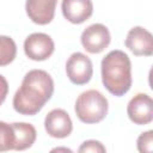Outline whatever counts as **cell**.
<instances>
[{"label":"cell","mask_w":153,"mask_h":153,"mask_svg":"<svg viewBox=\"0 0 153 153\" xmlns=\"http://www.w3.org/2000/svg\"><path fill=\"white\" fill-rule=\"evenodd\" d=\"M54 93V80L43 69L29 71L13 96V108L20 115L33 116L42 110Z\"/></svg>","instance_id":"obj_1"},{"label":"cell","mask_w":153,"mask_h":153,"mask_svg":"<svg viewBox=\"0 0 153 153\" xmlns=\"http://www.w3.org/2000/svg\"><path fill=\"white\" fill-rule=\"evenodd\" d=\"M102 81L114 96H124L131 87V62L122 50H111L102 60Z\"/></svg>","instance_id":"obj_2"},{"label":"cell","mask_w":153,"mask_h":153,"mask_svg":"<svg viewBox=\"0 0 153 153\" xmlns=\"http://www.w3.org/2000/svg\"><path fill=\"white\" fill-rule=\"evenodd\" d=\"M74 110L76 117L81 122L93 124L105 118L109 110V103L105 96L98 90H87L76 98Z\"/></svg>","instance_id":"obj_3"},{"label":"cell","mask_w":153,"mask_h":153,"mask_svg":"<svg viewBox=\"0 0 153 153\" xmlns=\"http://www.w3.org/2000/svg\"><path fill=\"white\" fill-rule=\"evenodd\" d=\"M55 49L53 38L43 32H33L24 41V53L33 61H44L49 59Z\"/></svg>","instance_id":"obj_4"},{"label":"cell","mask_w":153,"mask_h":153,"mask_svg":"<svg viewBox=\"0 0 153 153\" xmlns=\"http://www.w3.org/2000/svg\"><path fill=\"white\" fill-rule=\"evenodd\" d=\"M66 73L74 85L87 84L93 75V66L88 56L82 53H73L66 62Z\"/></svg>","instance_id":"obj_5"},{"label":"cell","mask_w":153,"mask_h":153,"mask_svg":"<svg viewBox=\"0 0 153 153\" xmlns=\"http://www.w3.org/2000/svg\"><path fill=\"white\" fill-rule=\"evenodd\" d=\"M80 41L86 51L91 54H99L110 44L111 36L105 25L96 23L87 26L82 31Z\"/></svg>","instance_id":"obj_6"},{"label":"cell","mask_w":153,"mask_h":153,"mask_svg":"<svg viewBox=\"0 0 153 153\" xmlns=\"http://www.w3.org/2000/svg\"><path fill=\"white\" fill-rule=\"evenodd\" d=\"M129 120L139 126L148 124L153 120V102L146 93L135 94L127 105Z\"/></svg>","instance_id":"obj_7"},{"label":"cell","mask_w":153,"mask_h":153,"mask_svg":"<svg viewBox=\"0 0 153 153\" xmlns=\"http://www.w3.org/2000/svg\"><path fill=\"white\" fill-rule=\"evenodd\" d=\"M44 128L48 135L56 139L67 137L73 130V123L63 109H53L44 118Z\"/></svg>","instance_id":"obj_8"},{"label":"cell","mask_w":153,"mask_h":153,"mask_svg":"<svg viewBox=\"0 0 153 153\" xmlns=\"http://www.w3.org/2000/svg\"><path fill=\"white\" fill-rule=\"evenodd\" d=\"M124 44L136 56H151L153 54L152 33L142 26L131 27L127 35Z\"/></svg>","instance_id":"obj_9"},{"label":"cell","mask_w":153,"mask_h":153,"mask_svg":"<svg viewBox=\"0 0 153 153\" xmlns=\"http://www.w3.org/2000/svg\"><path fill=\"white\" fill-rule=\"evenodd\" d=\"M56 0H27L25 10L27 17L38 25L49 24L55 14Z\"/></svg>","instance_id":"obj_10"},{"label":"cell","mask_w":153,"mask_h":153,"mask_svg":"<svg viewBox=\"0 0 153 153\" xmlns=\"http://www.w3.org/2000/svg\"><path fill=\"white\" fill-rule=\"evenodd\" d=\"M63 17L73 23L81 24L93 13V4L91 0H63L61 4Z\"/></svg>","instance_id":"obj_11"},{"label":"cell","mask_w":153,"mask_h":153,"mask_svg":"<svg viewBox=\"0 0 153 153\" xmlns=\"http://www.w3.org/2000/svg\"><path fill=\"white\" fill-rule=\"evenodd\" d=\"M12 128L14 130L16 135V142H14V151H25L30 148L37 137L36 128L31 123L26 122H14L11 123Z\"/></svg>","instance_id":"obj_12"},{"label":"cell","mask_w":153,"mask_h":153,"mask_svg":"<svg viewBox=\"0 0 153 153\" xmlns=\"http://www.w3.org/2000/svg\"><path fill=\"white\" fill-rule=\"evenodd\" d=\"M17 55V45L12 37L0 35V67L10 65Z\"/></svg>","instance_id":"obj_13"},{"label":"cell","mask_w":153,"mask_h":153,"mask_svg":"<svg viewBox=\"0 0 153 153\" xmlns=\"http://www.w3.org/2000/svg\"><path fill=\"white\" fill-rule=\"evenodd\" d=\"M16 135L12 124L0 121V152H7L14 148Z\"/></svg>","instance_id":"obj_14"},{"label":"cell","mask_w":153,"mask_h":153,"mask_svg":"<svg viewBox=\"0 0 153 153\" xmlns=\"http://www.w3.org/2000/svg\"><path fill=\"white\" fill-rule=\"evenodd\" d=\"M136 147L139 153H153V130H147L136 140Z\"/></svg>","instance_id":"obj_15"},{"label":"cell","mask_w":153,"mask_h":153,"mask_svg":"<svg viewBox=\"0 0 153 153\" xmlns=\"http://www.w3.org/2000/svg\"><path fill=\"white\" fill-rule=\"evenodd\" d=\"M78 153H106V148L98 140H86L79 146Z\"/></svg>","instance_id":"obj_16"},{"label":"cell","mask_w":153,"mask_h":153,"mask_svg":"<svg viewBox=\"0 0 153 153\" xmlns=\"http://www.w3.org/2000/svg\"><path fill=\"white\" fill-rule=\"evenodd\" d=\"M8 93V82L4 75L0 74V105L6 99V96Z\"/></svg>","instance_id":"obj_17"},{"label":"cell","mask_w":153,"mask_h":153,"mask_svg":"<svg viewBox=\"0 0 153 153\" xmlns=\"http://www.w3.org/2000/svg\"><path fill=\"white\" fill-rule=\"evenodd\" d=\"M49 153H74L71 148L68 147H65V146H57V147H54L50 149Z\"/></svg>","instance_id":"obj_18"}]
</instances>
